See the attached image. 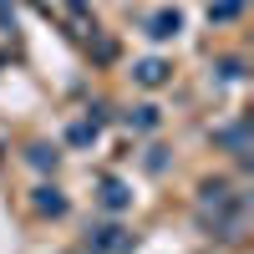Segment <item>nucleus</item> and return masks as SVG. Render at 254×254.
Returning a JSON list of instances; mask_svg holds the SVG:
<instances>
[{
	"label": "nucleus",
	"mask_w": 254,
	"mask_h": 254,
	"mask_svg": "<svg viewBox=\"0 0 254 254\" xmlns=\"http://www.w3.org/2000/svg\"><path fill=\"white\" fill-rule=\"evenodd\" d=\"M92 244H97L102 254H127V244H132V239H127V234H122V229H117V224H102Z\"/></svg>",
	"instance_id": "obj_1"
},
{
	"label": "nucleus",
	"mask_w": 254,
	"mask_h": 254,
	"mask_svg": "<svg viewBox=\"0 0 254 254\" xmlns=\"http://www.w3.org/2000/svg\"><path fill=\"white\" fill-rule=\"evenodd\" d=\"M36 208L41 214H66V198H61L56 188H36Z\"/></svg>",
	"instance_id": "obj_2"
},
{
	"label": "nucleus",
	"mask_w": 254,
	"mask_h": 254,
	"mask_svg": "<svg viewBox=\"0 0 254 254\" xmlns=\"http://www.w3.org/2000/svg\"><path fill=\"white\" fill-rule=\"evenodd\" d=\"M102 203H107V208H122V203H127V193H122V183H112V178L102 183Z\"/></svg>",
	"instance_id": "obj_3"
},
{
	"label": "nucleus",
	"mask_w": 254,
	"mask_h": 254,
	"mask_svg": "<svg viewBox=\"0 0 254 254\" xmlns=\"http://www.w3.org/2000/svg\"><path fill=\"white\" fill-rule=\"evenodd\" d=\"M137 81L158 87V81H163V61H142V66H137Z\"/></svg>",
	"instance_id": "obj_4"
},
{
	"label": "nucleus",
	"mask_w": 254,
	"mask_h": 254,
	"mask_svg": "<svg viewBox=\"0 0 254 254\" xmlns=\"http://www.w3.org/2000/svg\"><path fill=\"white\" fill-rule=\"evenodd\" d=\"M173 31H178V15H158V31L153 36H173Z\"/></svg>",
	"instance_id": "obj_5"
}]
</instances>
